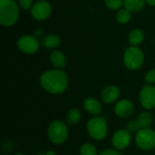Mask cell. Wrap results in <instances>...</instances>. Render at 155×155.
I'll return each instance as SVG.
<instances>
[{
	"label": "cell",
	"mask_w": 155,
	"mask_h": 155,
	"mask_svg": "<svg viewBox=\"0 0 155 155\" xmlns=\"http://www.w3.org/2000/svg\"><path fill=\"white\" fill-rule=\"evenodd\" d=\"M18 49L26 54H35L40 48V42L34 35H25L17 40Z\"/></svg>",
	"instance_id": "obj_8"
},
{
	"label": "cell",
	"mask_w": 155,
	"mask_h": 155,
	"mask_svg": "<svg viewBox=\"0 0 155 155\" xmlns=\"http://www.w3.org/2000/svg\"><path fill=\"white\" fill-rule=\"evenodd\" d=\"M145 55L143 51L139 46L130 45L124 50V64L125 67L131 71L140 69L144 63Z\"/></svg>",
	"instance_id": "obj_3"
},
{
	"label": "cell",
	"mask_w": 155,
	"mask_h": 155,
	"mask_svg": "<svg viewBox=\"0 0 155 155\" xmlns=\"http://www.w3.org/2000/svg\"><path fill=\"white\" fill-rule=\"evenodd\" d=\"M80 155H98V153L94 144L84 143L80 148Z\"/></svg>",
	"instance_id": "obj_22"
},
{
	"label": "cell",
	"mask_w": 155,
	"mask_h": 155,
	"mask_svg": "<svg viewBox=\"0 0 155 155\" xmlns=\"http://www.w3.org/2000/svg\"><path fill=\"white\" fill-rule=\"evenodd\" d=\"M19 17V5L15 0H0V23L5 27H11Z\"/></svg>",
	"instance_id": "obj_2"
},
{
	"label": "cell",
	"mask_w": 155,
	"mask_h": 155,
	"mask_svg": "<svg viewBox=\"0 0 155 155\" xmlns=\"http://www.w3.org/2000/svg\"><path fill=\"white\" fill-rule=\"evenodd\" d=\"M49 60L51 64L54 67V69H63L66 65L65 54L59 50L53 51L49 55Z\"/></svg>",
	"instance_id": "obj_13"
},
{
	"label": "cell",
	"mask_w": 155,
	"mask_h": 155,
	"mask_svg": "<svg viewBox=\"0 0 155 155\" xmlns=\"http://www.w3.org/2000/svg\"><path fill=\"white\" fill-rule=\"evenodd\" d=\"M61 43V37L55 34H47L42 38L41 41V45L46 49H55L60 46Z\"/></svg>",
	"instance_id": "obj_15"
},
{
	"label": "cell",
	"mask_w": 155,
	"mask_h": 155,
	"mask_svg": "<svg viewBox=\"0 0 155 155\" xmlns=\"http://www.w3.org/2000/svg\"><path fill=\"white\" fill-rule=\"evenodd\" d=\"M53 12L52 5L46 0H39L35 2L30 9L32 17L36 21H45L48 19Z\"/></svg>",
	"instance_id": "obj_7"
},
{
	"label": "cell",
	"mask_w": 155,
	"mask_h": 155,
	"mask_svg": "<svg viewBox=\"0 0 155 155\" xmlns=\"http://www.w3.org/2000/svg\"><path fill=\"white\" fill-rule=\"evenodd\" d=\"M135 143L143 151H151L155 148V131L150 128L139 130L135 134Z\"/></svg>",
	"instance_id": "obj_6"
},
{
	"label": "cell",
	"mask_w": 155,
	"mask_h": 155,
	"mask_svg": "<svg viewBox=\"0 0 155 155\" xmlns=\"http://www.w3.org/2000/svg\"><path fill=\"white\" fill-rule=\"evenodd\" d=\"M87 132L89 135L97 141H101L104 139L107 135L108 126L107 122L100 116H95L89 120L87 123Z\"/></svg>",
	"instance_id": "obj_5"
},
{
	"label": "cell",
	"mask_w": 155,
	"mask_h": 155,
	"mask_svg": "<svg viewBox=\"0 0 155 155\" xmlns=\"http://www.w3.org/2000/svg\"><path fill=\"white\" fill-rule=\"evenodd\" d=\"M120 96V89L114 84L107 85L104 88L101 97L104 103L105 104H113L117 101Z\"/></svg>",
	"instance_id": "obj_12"
},
{
	"label": "cell",
	"mask_w": 155,
	"mask_h": 155,
	"mask_svg": "<svg viewBox=\"0 0 155 155\" xmlns=\"http://www.w3.org/2000/svg\"><path fill=\"white\" fill-rule=\"evenodd\" d=\"M146 0H124V7L132 13L140 12L145 6Z\"/></svg>",
	"instance_id": "obj_17"
},
{
	"label": "cell",
	"mask_w": 155,
	"mask_h": 155,
	"mask_svg": "<svg viewBox=\"0 0 155 155\" xmlns=\"http://www.w3.org/2000/svg\"><path fill=\"white\" fill-rule=\"evenodd\" d=\"M131 133L128 130L122 129L115 132L112 138V144L117 151L126 149L131 143Z\"/></svg>",
	"instance_id": "obj_10"
},
{
	"label": "cell",
	"mask_w": 155,
	"mask_h": 155,
	"mask_svg": "<svg viewBox=\"0 0 155 155\" xmlns=\"http://www.w3.org/2000/svg\"><path fill=\"white\" fill-rule=\"evenodd\" d=\"M37 155H45V153H39V154Z\"/></svg>",
	"instance_id": "obj_31"
},
{
	"label": "cell",
	"mask_w": 155,
	"mask_h": 155,
	"mask_svg": "<svg viewBox=\"0 0 155 155\" xmlns=\"http://www.w3.org/2000/svg\"><path fill=\"white\" fill-rule=\"evenodd\" d=\"M134 111V104L127 99H124L116 103L114 106V113L120 118H128L130 117Z\"/></svg>",
	"instance_id": "obj_11"
},
{
	"label": "cell",
	"mask_w": 155,
	"mask_h": 155,
	"mask_svg": "<svg viewBox=\"0 0 155 155\" xmlns=\"http://www.w3.org/2000/svg\"><path fill=\"white\" fill-rule=\"evenodd\" d=\"M15 155H25V154H24V153H16Z\"/></svg>",
	"instance_id": "obj_30"
},
{
	"label": "cell",
	"mask_w": 155,
	"mask_h": 155,
	"mask_svg": "<svg viewBox=\"0 0 155 155\" xmlns=\"http://www.w3.org/2000/svg\"><path fill=\"white\" fill-rule=\"evenodd\" d=\"M68 83V75L63 69L47 70L40 76L42 88L53 94H63L67 89Z\"/></svg>",
	"instance_id": "obj_1"
},
{
	"label": "cell",
	"mask_w": 155,
	"mask_h": 155,
	"mask_svg": "<svg viewBox=\"0 0 155 155\" xmlns=\"http://www.w3.org/2000/svg\"><path fill=\"white\" fill-rule=\"evenodd\" d=\"M81 120V112L76 109L73 108L69 110V112L66 114V123L70 125H74L79 123Z\"/></svg>",
	"instance_id": "obj_20"
},
{
	"label": "cell",
	"mask_w": 155,
	"mask_h": 155,
	"mask_svg": "<svg viewBox=\"0 0 155 155\" xmlns=\"http://www.w3.org/2000/svg\"><path fill=\"white\" fill-rule=\"evenodd\" d=\"M43 30L41 29V28H36L35 31H34V35L35 36V37H37V38H39V37H41L42 35H43Z\"/></svg>",
	"instance_id": "obj_27"
},
{
	"label": "cell",
	"mask_w": 155,
	"mask_h": 155,
	"mask_svg": "<svg viewBox=\"0 0 155 155\" xmlns=\"http://www.w3.org/2000/svg\"><path fill=\"white\" fill-rule=\"evenodd\" d=\"M105 6L112 11H118L124 6V0H104Z\"/></svg>",
	"instance_id": "obj_21"
},
{
	"label": "cell",
	"mask_w": 155,
	"mask_h": 155,
	"mask_svg": "<svg viewBox=\"0 0 155 155\" xmlns=\"http://www.w3.org/2000/svg\"><path fill=\"white\" fill-rule=\"evenodd\" d=\"M47 135L49 140L54 144L64 143L68 137V128L63 121H53L47 129Z\"/></svg>",
	"instance_id": "obj_4"
},
{
	"label": "cell",
	"mask_w": 155,
	"mask_h": 155,
	"mask_svg": "<svg viewBox=\"0 0 155 155\" xmlns=\"http://www.w3.org/2000/svg\"><path fill=\"white\" fill-rule=\"evenodd\" d=\"M140 103L146 110L155 108V86L147 84L142 88L140 92Z\"/></svg>",
	"instance_id": "obj_9"
},
{
	"label": "cell",
	"mask_w": 155,
	"mask_h": 155,
	"mask_svg": "<svg viewBox=\"0 0 155 155\" xmlns=\"http://www.w3.org/2000/svg\"><path fill=\"white\" fill-rule=\"evenodd\" d=\"M137 122L141 127V129L149 128L153 123V116L149 112H143L137 117Z\"/></svg>",
	"instance_id": "obj_18"
},
{
	"label": "cell",
	"mask_w": 155,
	"mask_h": 155,
	"mask_svg": "<svg viewBox=\"0 0 155 155\" xmlns=\"http://www.w3.org/2000/svg\"><path fill=\"white\" fill-rule=\"evenodd\" d=\"M144 33L139 29V28H135L133 29L129 35H128V42L130 44V45L132 46H139L143 41H144Z\"/></svg>",
	"instance_id": "obj_16"
},
{
	"label": "cell",
	"mask_w": 155,
	"mask_h": 155,
	"mask_svg": "<svg viewBox=\"0 0 155 155\" xmlns=\"http://www.w3.org/2000/svg\"><path fill=\"white\" fill-rule=\"evenodd\" d=\"M127 130L130 133H137L139 130H141V127L137 122V120H132L130 122H128L127 124Z\"/></svg>",
	"instance_id": "obj_23"
},
{
	"label": "cell",
	"mask_w": 155,
	"mask_h": 155,
	"mask_svg": "<svg viewBox=\"0 0 155 155\" xmlns=\"http://www.w3.org/2000/svg\"><path fill=\"white\" fill-rule=\"evenodd\" d=\"M45 155H55V153L54 151H48L45 153Z\"/></svg>",
	"instance_id": "obj_29"
},
{
	"label": "cell",
	"mask_w": 155,
	"mask_h": 155,
	"mask_svg": "<svg viewBox=\"0 0 155 155\" xmlns=\"http://www.w3.org/2000/svg\"><path fill=\"white\" fill-rule=\"evenodd\" d=\"M145 82L147 83V84H151L153 85L155 84V69H151L147 72V74H145L144 77Z\"/></svg>",
	"instance_id": "obj_24"
},
{
	"label": "cell",
	"mask_w": 155,
	"mask_h": 155,
	"mask_svg": "<svg viewBox=\"0 0 155 155\" xmlns=\"http://www.w3.org/2000/svg\"><path fill=\"white\" fill-rule=\"evenodd\" d=\"M84 109L93 115H99L102 113V104L100 102L94 98V97H88L84 101Z\"/></svg>",
	"instance_id": "obj_14"
},
{
	"label": "cell",
	"mask_w": 155,
	"mask_h": 155,
	"mask_svg": "<svg viewBox=\"0 0 155 155\" xmlns=\"http://www.w3.org/2000/svg\"><path fill=\"white\" fill-rule=\"evenodd\" d=\"M99 155H123L115 149H105Z\"/></svg>",
	"instance_id": "obj_26"
},
{
	"label": "cell",
	"mask_w": 155,
	"mask_h": 155,
	"mask_svg": "<svg viewBox=\"0 0 155 155\" xmlns=\"http://www.w3.org/2000/svg\"><path fill=\"white\" fill-rule=\"evenodd\" d=\"M17 4L20 8L24 10H30L33 6V0H17Z\"/></svg>",
	"instance_id": "obj_25"
},
{
	"label": "cell",
	"mask_w": 155,
	"mask_h": 155,
	"mask_svg": "<svg viewBox=\"0 0 155 155\" xmlns=\"http://www.w3.org/2000/svg\"><path fill=\"white\" fill-rule=\"evenodd\" d=\"M146 3L152 6H155V0H146Z\"/></svg>",
	"instance_id": "obj_28"
},
{
	"label": "cell",
	"mask_w": 155,
	"mask_h": 155,
	"mask_svg": "<svg viewBox=\"0 0 155 155\" xmlns=\"http://www.w3.org/2000/svg\"><path fill=\"white\" fill-rule=\"evenodd\" d=\"M116 21L121 24V25H125L127 23H129V21L132 18V12L129 11L127 8H125L124 6L123 8H121L120 10L117 11L116 15H115Z\"/></svg>",
	"instance_id": "obj_19"
}]
</instances>
